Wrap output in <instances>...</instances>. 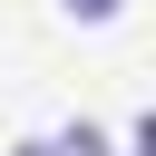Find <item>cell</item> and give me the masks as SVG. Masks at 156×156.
Segmentation results:
<instances>
[{
	"instance_id": "6da1fadb",
	"label": "cell",
	"mask_w": 156,
	"mask_h": 156,
	"mask_svg": "<svg viewBox=\"0 0 156 156\" xmlns=\"http://www.w3.org/2000/svg\"><path fill=\"white\" fill-rule=\"evenodd\" d=\"M10 156H107V136H98V127L78 117V127H58V136H20Z\"/></svg>"
},
{
	"instance_id": "7a4b0ae2",
	"label": "cell",
	"mask_w": 156,
	"mask_h": 156,
	"mask_svg": "<svg viewBox=\"0 0 156 156\" xmlns=\"http://www.w3.org/2000/svg\"><path fill=\"white\" fill-rule=\"evenodd\" d=\"M58 10H68V20H88V29H98V20H117V10H127V0H58Z\"/></svg>"
},
{
	"instance_id": "3957f363",
	"label": "cell",
	"mask_w": 156,
	"mask_h": 156,
	"mask_svg": "<svg viewBox=\"0 0 156 156\" xmlns=\"http://www.w3.org/2000/svg\"><path fill=\"white\" fill-rule=\"evenodd\" d=\"M136 156H156V107H146V117H136Z\"/></svg>"
}]
</instances>
